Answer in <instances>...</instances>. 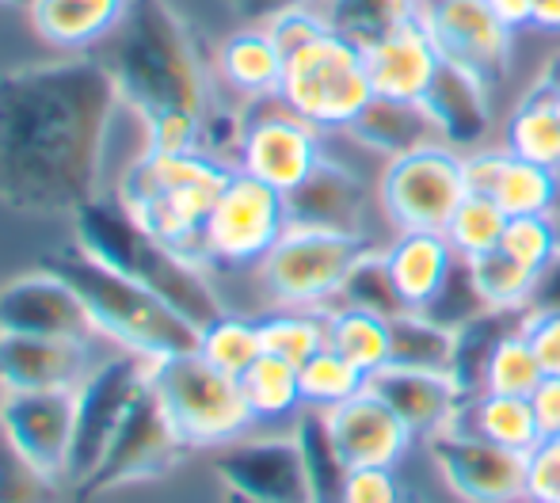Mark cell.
<instances>
[{
	"label": "cell",
	"instance_id": "obj_1",
	"mask_svg": "<svg viewBox=\"0 0 560 503\" xmlns=\"http://www.w3.org/2000/svg\"><path fill=\"white\" fill-rule=\"evenodd\" d=\"M115 107L100 58L0 69V202L31 218H73L96 199Z\"/></svg>",
	"mask_w": 560,
	"mask_h": 503
},
{
	"label": "cell",
	"instance_id": "obj_2",
	"mask_svg": "<svg viewBox=\"0 0 560 503\" xmlns=\"http://www.w3.org/2000/svg\"><path fill=\"white\" fill-rule=\"evenodd\" d=\"M115 96L145 126V149H202L207 73L184 15L172 0H130L118 27L100 43Z\"/></svg>",
	"mask_w": 560,
	"mask_h": 503
},
{
	"label": "cell",
	"instance_id": "obj_3",
	"mask_svg": "<svg viewBox=\"0 0 560 503\" xmlns=\"http://www.w3.org/2000/svg\"><path fill=\"white\" fill-rule=\"evenodd\" d=\"M77 245L100 264L115 267L118 274L133 279L138 286L153 290L161 302H168L184 320L195 328H210L218 317H225V305L218 297L214 282L199 271V259L184 256L149 233L118 199H92L73 214Z\"/></svg>",
	"mask_w": 560,
	"mask_h": 503
},
{
	"label": "cell",
	"instance_id": "obj_4",
	"mask_svg": "<svg viewBox=\"0 0 560 503\" xmlns=\"http://www.w3.org/2000/svg\"><path fill=\"white\" fill-rule=\"evenodd\" d=\"M38 267L66 279L77 290V297L84 302L96 332L112 336L115 343H122L133 355L156 363V359L184 355V351L199 348V328L191 320L179 317L153 290L138 286L133 279L118 274L115 267L100 264L81 245L46 252L38 259Z\"/></svg>",
	"mask_w": 560,
	"mask_h": 503
},
{
	"label": "cell",
	"instance_id": "obj_5",
	"mask_svg": "<svg viewBox=\"0 0 560 503\" xmlns=\"http://www.w3.org/2000/svg\"><path fill=\"white\" fill-rule=\"evenodd\" d=\"M233 168L202 149L156 153L145 149L115 187V199L172 248L191 259H207V222Z\"/></svg>",
	"mask_w": 560,
	"mask_h": 503
},
{
	"label": "cell",
	"instance_id": "obj_6",
	"mask_svg": "<svg viewBox=\"0 0 560 503\" xmlns=\"http://www.w3.org/2000/svg\"><path fill=\"white\" fill-rule=\"evenodd\" d=\"M149 385L168 412L172 428L191 451L225 446L256 423L248 400H244L241 377L218 371L199 348L156 359L149 366Z\"/></svg>",
	"mask_w": 560,
	"mask_h": 503
},
{
	"label": "cell",
	"instance_id": "obj_7",
	"mask_svg": "<svg viewBox=\"0 0 560 503\" xmlns=\"http://www.w3.org/2000/svg\"><path fill=\"white\" fill-rule=\"evenodd\" d=\"M279 100L317 130L347 133V126L374 100L362 46H354L336 31H325L302 50L287 54Z\"/></svg>",
	"mask_w": 560,
	"mask_h": 503
},
{
	"label": "cell",
	"instance_id": "obj_8",
	"mask_svg": "<svg viewBox=\"0 0 560 503\" xmlns=\"http://www.w3.org/2000/svg\"><path fill=\"white\" fill-rule=\"evenodd\" d=\"M374 248L370 233L313 230L290 225L275 248L259 259V282L275 305L325 309L339 297V286L366 252Z\"/></svg>",
	"mask_w": 560,
	"mask_h": 503
},
{
	"label": "cell",
	"instance_id": "obj_9",
	"mask_svg": "<svg viewBox=\"0 0 560 503\" xmlns=\"http://www.w3.org/2000/svg\"><path fill=\"white\" fill-rule=\"evenodd\" d=\"M465 195H469L465 156L446 141L393 156L377 176V207L393 233L446 230Z\"/></svg>",
	"mask_w": 560,
	"mask_h": 503
},
{
	"label": "cell",
	"instance_id": "obj_10",
	"mask_svg": "<svg viewBox=\"0 0 560 503\" xmlns=\"http://www.w3.org/2000/svg\"><path fill=\"white\" fill-rule=\"evenodd\" d=\"M191 454V446L179 438V431L172 428L168 412L156 400L153 385L138 393V400L130 405V412L118 423L112 446L100 458V466L89 473V481L77 484V500L89 503L96 496H107V492L122 489V484L133 481H156V477L172 473L179 461Z\"/></svg>",
	"mask_w": 560,
	"mask_h": 503
},
{
	"label": "cell",
	"instance_id": "obj_11",
	"mask_svg": "<svg viewBox=\"0 0 560 503\" xmlns=\"http://www.w3.org/2000/svg\"><path fill=\"white\" fill-rule=\"evenodd\" d=\"M149 366H153L149 359L126 351L118 359H107L104 366H96V371L77 385V423H73V446H69V466H66V481L73 489L89 481V473L107 454L122 416L130 412L138 393L149 385Z\"/></svg>",
	"mask_w": 560,
	"mask_h": 503
},
{
	"label": "cell",
	"instance_id": "obj_12",
	"mask_svg": "<svg viewBox=\"0 0 560 503\" xmlns=\"http://www.w3.org/2000/svg\"><path fill=\"white\" fill-rule=\"evenodd\" d=\"M290 230L287 195L248 172L233 168L207 222V259L259 264L275 241Z\"/></svg>",
	"mask_w": 560,
	"mask_h": 503
},
{
	"label": "cell",
	"instance_id": "obj_13",
	"mask_svg": "<svg viewBox=\"0 0 560 503\" xmlns=\"http://www.w3.org/2000/svg\"><path fill=\"white\" fill-rule=\"evenodd\" d=\"M241 172L264 179L290 195L320 161H325V130L294 115L279 96L259 100L256 112L241 126Z\"/></svg>",
	"mask_w": 560,
	"mask_h": 503
},
{
	"label": "cell",
	"instance_id": "obj_14",
	"mask_svg": "<svg viewBox=\"0 0 560 503\" xmlns=\"http://www.w3.org/2000/svg\"><path fill=\"white\" fill-rule=\"evenodd\" d=\"M416 15L431 31L450 66L477 73L485 84H503L515 61V31L488 8V0H420Z\"/></svg>",
	"mask_w": 560,
	"mask_h": 503
},
{
	"label": "cell",
	"instance_id": "obj_15",
	"mask_svg": "<svg viewBox=\"0 0 560 503\" xmlns=\"http://www.w3.org/2000/svg\"><path fill=\"white\" fill-rule=\"evenodd\" d=\"M431 461L446 489L465 503H523L526 500V454L508 451L477 431L454 428L428 438Z\"/></svg>",
	"mask_w": 560,
	"mask_h": 503
},
{
	"label": "cell",
	"instance_id": "obj_16",
	"mask_svg": "<svg viewBox=\"0 0 560 503\" xmlns=\"http://www.w3.org/2000/svg\"><path fill=\"white\" fill-rule=\"evenodd\" d=\"M214 473L222 477L225 492H241L256 503H313L302 446L294 435L233 438L218 446Z\"/></svg>",
	"mask_w": 560,
	"mask_h": 503
},
{
	"label": "cell",
	"instance_id": "obj_17",
	"mask_svg": "<svg viewBox=\"0 0 560 503\" xmlns=\"http://www.w3.org/2000/svg\"><path fill=\"white\" fill-rule=\"evenodd\" d=\"M0 332L89 343L96 336V325L66 279H58L54 271H38L0 286Z\"/></svg>",
	"mask_w": 560,
	"mask_h": 503
},
{
	"label": "cell",
	"instance_id": "obj_18",
	"mask_svg": "<svg viewBox=\"0 0 560 503\" xmlns=\"http://www.w3.org/2000/svg\"><path fill=\"white\" fill-rule=\"evenodd\" d=\"M77 423V389L4 393L0 397V428L35 461L43 473L66 481L69 446Z\"/></svg>",
	"mask_w": 560,
	"mask_h": 503
},
{
	"label": "cell",
	"instance_id": "obj_19",
	"mask_svg": "<svg viewBox=\"0 0 560 503\" xmlns=\"http://www.w3.org/2000/svg\"><path fill=\"white\" fill-rule=\"evenodd\" d=\"M366 58V77L374 84V96H397V100H423L443 69L431 31L423 27L420 15H405L389 35L377 43L362 46Z\"/></svg>",
	"mask_w": 560,
	"mask_h": 503
},
{
	"label": "cell",
	"instance_id": "obj_20",
	"mask_svg": "<svg viewBox=\"0 0 560 503\" xmlns=\"http://www.w3.org/2000/svg\"><path fill=\"white\" fill-rule=\"evenodd\" d=\"M374 207V187L347 164L325 161L287 195L290 225H313V230L366 233V214Z\"/></svg>",
	"mask_w": 560,
	"mask_h": 503
},
{
	"label": "cell",
	"instance_id": "obj_21",
	"mask_svg": "<svg viewBox=\"0 0 560 503\" xmlns=\"http://www.w3.org/2000/svg\"><path fill=\"white\" fill-rule=\"evenodd\" d=\"M328 416V431L336 438V451L347 466H397L412 451L416 435L405 428L397 412L377 393L362 389L351 400L336 405Z\"/></svg>",
	"mask_w": 560,
	"mask_h": 503
},
{
	"label": "cell",
	"instance_id": "obj_22",
	"mask_svg": "<svg viewBox=\"0 0 560 503\" xmlns=\"http://www.w3.org/2000/svg\"><path fill=\"white\" fill-rule=\"evenodd\" d=\"M370 393L385 400L405 420L416 438H431L454 428L465 412V393L443 371H408V366H382L370 374Z\"/></svg>",
	"mask_w": 560,
	"mask_h": 503
},
{
	"label": "cell",
	"instance_id": "obj_23",
	"mask_svg": "<svg viewBox=\"0 0 560 503\" xmlns=\"http://www.w3.org/2000/svg\"><path fill=\"white\" fill-rule=\"evenodd\" d=\"M84 348L89 343L0 332V393L77 389L84 382Z\"/></svg>",
	"mask_w": 560,
	"mask_h": 503
},
{
	"label": "cell",
	"instance_id": "obj_24",
	"mask_svg": "<svg viewBox=\"0 0 560 503\" xmlns=\"http://www.w3.org/2000/svg\"><path fill=\"white\" fill-rule=\"evenodd\" d=\"M431 119L439 126V138L454 149H480L488 145V133L495 126L492 115V84H485L477 73L443 61L435 84L423 96Z\"/></svg>",
	"mask_w": 560,
	"mask_h": 503
},
{
	"label": "cell",
	"instance_id": "obj_25",
	"mask_svg": "<svg viewBox=\"0 0 560 503\" xmlns=\"http://www.w3.org/2000/svg\"><path fill=\"white\" fill-rule=\"evenodd\" d=\"M389 274L397 282V294L405 302V309H428L431 297L443 290L462 256L450 245L443 230H405L382 248Z\"/></svg>",
	"mask_w": 560,
	"mask_h": 503
},
{
	"label": "cell",
	"instance_id": "obj_26",
	"mask_svg": "<svg viewBox=\"0 0 560 503\" xmlns=\"http://www.w3.org/2000/svg\"><path fill=\"white\" fill-rule=\"evenodd\" d=\"M347 138L359 141L370 153H382L385 161L443 141L423 100H397V96L370 100L359 119L347 126Z\"/></svg>",
	"mask_w": 560,
	"mask_h": 503
},
{
	"label": "cell",
	"instance_id": "obj_27",
	"mask_svg": "<svg viewBox=\"0 0 560 503\" xmlns=\"http://www.w3.org/2000/svg\"><path fill=\"white\" fill-rule=\"evenodd\" d=\"M214 69L225 89H233L236 96L259 104V100L279 96L287 54L275 46L271 31H267L264 23H248V27L233 31V35L218 46Z\"/></svg>",
	"mask_w": 560,
	"mask_h": 503
},
{
	"label": "cell",
	"instance_id": "obj_28",
	"mask_svg": "<svg viewBox=\"0 0 560 503\" xmlns=\"http://www.w3.org/2000/svg\"><path fill=\"white\" fill-rule=\"evenodd\" d=\"M130 0H31L27 20L35 35L54 50H89L118 27Z\"/></svg>",
	"mask_w": 560,
	"mask_h": 503
},
{
	"label": "cell",
	"instance_id": "obj_29",
	"mask_svg": "<svg viewBox=\"0 0 560 503\" xmlns=\"http://www.w3.org/2000/svg\"><path fill=\"white\" fill-rule=\"evenodd\" d=\"M518 328H523V313L518 309H485L472 320H465L462 328H454L450 377H454L457 389L465 393V400L485 393V374H488V363H492L495 348H500L511 332H518Z\"/></svg>",
	"mask_w": 560,
	"mask_h": 503
},
{
	"label": "cell",
	"instance_id": "obj_30",
	"mask_svg": "<svg viewBox=\"0 0 560 503\" xmlns=\"http://www.w3.org/2000/svg\"><path fill=\"white\" fill-rule=\"evenodd\" d=\"M508 153L523 156V161L546 164L560 172V119L553 107V89L534 81L523 92L515 107H511L508 122H503V141Z\"/></svg>",
	"mask_w": 560,
	"mask_h": 503
},
{
	"label": "cell",
	"instance_id": "obj_31",
	"mask_svg": "<svg viewBox=\"0 0 560 503\" xmlns=\"http://www.w3.org/2000/svg\"><path fill=\"white\" fill-rule=\"evenodd\" d=\"M457 423L518 454L538 451V443L546 438L534 400L515 397V393H477L472 400H465V412Z\"/></svg>",
	"mask_w": 560,
	"mask_h": 503
},
{
	"label": "cell",
	"instance_id": "obj_32",
	"mask_svg": "<svg viewBox=\"0 0 560 503\" xmlns=\"http://www.w3.org/2000/svg\"><path fill=\"white\" fill-rule=\"evenodd\" d=\"M294 438L302 446L313 503H347L343 496H347V473H351V466L336 451V438L328 431V416L317 412V408H305L294 428Z\"/></svg>",
	"mask_w": 560,
	"mask_h": 503
},
{
	"label": "cell",
	"instance_id": "obj_33",
	"mask_svg": "<svg viewBox=\"0 0 560 503\" xmlns=\"http://www.w3.org/2000/svg\"><path fill=\"white\" fill-rule=\"evenodd\" d=\"M328 348L339 351L366 377L377 374L382 366H389V317L351 309V305H332L328 309Z\"/></svg>",
	"mask_w": 560,
	"mask_h": 503
},
{
	"label": "cell",
	"instance_id": "obj_34",
	"mask_svg": "<svg viewBox=\"0 0 560 503\" xmlns=\"http://www.w3.org/2000/svg\"><path fill=\"white\" fill-rule=\"evenodd\" d=\"M264 355L287 359L302 366L317 351L328 348V309H302V305H279L275 313L259 317Z\"/></svg>",
	"mask_w": 560,
	"mask_h": 503
},
{
	"label": "cell",
	"instance_id": "obj_35",
	"mask_svg": "<svg viewBox=\"0 0 560 503\" xmlns=\"http://www.w3.org/2000/svg\"><path fill=\"white\" fill-rule=\"evenodd\" d=\"M450 359H454V332L435 325L428 313L405 309L389 320V366L450 374Z\"/></svg>",
	"mask_w": 560,
	"mask_h": 503
},
{
	"label": "cell",
	"instance_id": "obj_36",
	"mask_svg": "<svg viewBox=\"0 0 560 503\" xmlns=\"http://www.w3.org/2000/svg\"><path fill=\"white\" fill-rule=\"evenodd\" d=\"M488 195L500 202L508 218L553 214L557 202H560V172L508 153V156H503L500 179H495V187Z\"/></svg>",
	"mask_w": 560,
	"mask_h": 503
},
{
	"label": "cell",
	"instance_id": "obj_37",
	"mask_svg": "<svg viewBox=\"0 0 560 503\" xmlns=\"http://www.w3.org/2000/svg\"><path fill=\"white\" fill-rule=\"evenodd\" d=\"M241 389L256 420H282V416H294L298 408L305 405L298 366L275 355H259L256 363L241 374Z\"/></svg>",
	"mask_w": 560,
	"mask_h": 503
},
{
	"label": "cell",
	"instance_id": "obj_38",
	"mask_svg": "<svg viewBox=\"0 0 560 503\" xmlns=\"http://www.w3.org/2000/svg\"><path fill=\"white\" fill-rule=\"evenodd\" d=\"M465 264H469V274H472V282H477L488 309L526 313V302H530V294H534L538 271H530V267H523L518 259H511L503 248L472 256V259H465Z\"/></svg>",
	"mask_w": 560,
	"mask_h": 503
},
{
	"label": "cell",
	"instance_id": "obj_39",
	"mask_svg": "<svg viewBox=\"0 0 560 503\" xmlns=\"http://www.w3.org/2000/svg\"><path fill=\"white\" fill-rule=\"evenodd\" d=\"M317 8L325 12L328 31L351 38L354 46L377 43V38L389 35L405 15L416 12L405 0H317Z\"/></svg>",
	"mask_w": 560,
	"mask_h": 503
},
{
	"label": "cell",
	"instance_id": "obj_40",
	"mask_svg": "<svg viewBox=\"0 0 560 503\" xmlns=\"http://www.w3.org/2000/svg\"><path fill=\"white\" fill-rule=\"evenodd\" d=\"M298 382H302V400L305 408H317V412H332L336 405L351 400L354 393L366 389L370 377L359 371L354 363H347L339 351L325 348L310 359V363L298 366Z\"/></svg>",
	"mask_w": 560,
	"mask_h": 503
},
{
	"label": "cell",
	"instance_id": "obj_41",
	"mask_svg": "<svg viewBox=\"0 0 560 503\" xmlns=\"http://www.w3.org/2000/svg\"><path fill=\"white\" fill-rule=\"evenodd\" d=\"M508 230V214L503 207L492 199V195H480V191H469L462 199V207L454 210V218L446 222V237L454 252L462 259H472V256H485V252L500 248V237Z\"/></svg>",
	"mask_w": 560,
	"mask_h": 503
},
{
	"label": "cell",
	"instance_id": "obj_42",
	"mask_svg": "<svg viewBox=\"0 0 560 503\" xmlns=\"http://www.w3.org/2000/svg\"><path fill=\"white\" fill-rule=\"evenodd\" d=\"M336 305H351V309H366L389 320L405 313V302H400L397 282H393L382 248H370L366 256L351 267V274H347L343 286H339Z\"/></svg>",
	"mask_w": 560,
	"mask_h": 503
},
{
	"label": "cell",
	"instance_id": "obj_43",
	"mask_svg": "<svg viewBox=\"0 0 560 503\" xmlns=\"http://www.w3.org/2000/svg\"><path fill=\"white\" fill-rule=\"evenodd\" d=\"M199 351L218 366V371L241 377L264 355V336H259V320H248V317H218L210 328L199 332Z\"/></svg>",
	"mask_w": 560,
	"mask_h": 503
},
{
	"label": "cell",
	"instance_id": "obj_44",
	"mask_svg": "<svg viewBox=\"0 0 560 503\" xmlns=\"http://www.w3.org/2000/svg\"><path fill=\"white\" fill-rule=\"evenodd\" d=\"M0 503H58V477L43 473L0 428Z\"/></svg>",
	"mask_w": 560,
	"mask_h": 503
},
{
	"label": "cell",
	"instance_id": "obj_45",
	"mask_svg": "<svg viewBox=\"0 0 560 503\" xmlns=\"http://www.w3.org/2000/svg\"><path fill=\"white\" fill-rule=\"evenodd\" d=\"M541 371L538 355H534L530 340L518 332H511L508 340L495 348L492 363H488V374H485V393H515V397H530L534 389L541 385Z\"/></svg>",
	"mask_w": 560,
	"mask_h": 503
},
{
	"label": "cell",
	"instance_id": "obj_46",
	"mask_svg": "<svg viewBox=\"0 0 560 503\" xmlns=\"http://www.w3.org/2000/svg\"><path fill=\"white\" fill-rule=\"evenodd\" d=\"M500 248L511 259H518L530 271H541L560 252V233L553 214H518L508 218V230L500 237Z\"/></svg>",
	"mask_w": 560,
	"mask_h": 503
},
{
	"label": "cell",
	"instance_id": "obj_47",
	"mask_svg": "<svg viewBox=\"0 0 560 503\" xmlns=\"http://www.w3.org/2000/svg\"><path fill=\"white\" fill-rule=\"evenodd\" d=\"M488 305H485V297H480V290H477V282H472V274H469V264H457L454 271H450V279L443 282V290H439L435 297H431V305L428 309H420V313H428L435 325H443V328H462L465 320H472L477 313H485Z\"/></svg>",
	"mask_w": 560,
	"mask_h": 503
},
{
	"label": "cell",
	"instance_id": "obj_48",
	"mask_svg": "<svg viewBox=\"0 0 560 503\" xmlns=\"http://www.w3.org/2000/svg\"><path fill=\"white\" fill-rule=\"evenodd\" d=\"M264 27L271 31L275 46H279L282 54H294V50H302L305 43H313V38L325 35L328 23H325V12H320L317 4H298V8H287V12L271 15Z\"/></svg>",
	"mask_w": 560,
	"mask_h": 503
},
{
	"label": "cell",
	"instance_id": "obj_49",
	"mask_svg": "<svg viewBox=\"0 0 560 503\" xmlns=\"http://www.w3.org/2000/svg\"><path fill=\"white\" fill-rule=\"evenodd\" d=\"M526 500L560 503V435L541 438L538 451L526 454Z\"/></svg>",
	"mask_w": 560,
	"mask_h": 503
},
{
	"label": "cell",
	"instance_id": "obj_50",
	"mask_svg": "<svg viewBox=\"0 0 560 503\" xmlns=\"http://www.w3.org/2000/svg\"><path fill=\"white\" fill-rule=\"evenodd\" d=\"M347 503H405L408 492L400 489L393 466H354L347 473Z\"/></svg>",
	"mask_w": 560,
	"mask_h": 503
},
{
	"label": "cell",
	"instance_id": "obj_51",
	"mask_svg": "<svg viewBox=\"0 0 560 503\" xmlns=\"http://www.w3.org/2000/svg\"><path fill=\"white\" fill-rule=\"evenodd\" d=\"M523 336L530 340L541 371L560 374V313H523Z\"/></svg>",
	"mask_w": 560,
	"mask_h": 503
},
{
	"label": "cell",
	"instance_id": "obj_52",
	"mask_svg": "<svg viewBox=\"0 0 560 503\" xmlns=\"http://www.w3.org/2000/svg\"><path fill=\"white\" fill-rule=\"evenodd\" d=\"M534 412H538V423L546 431V438L560 435V374H546L541 385L530 393Z\"/></svg>",
	"mask_w": 560,
	"mask_h": 503
},
{
	"label": "cell",
	"instance_id": "obj_53",
	"mask_svg": "<svg viewBox=\"0 0 560 503\" xmlns=\"http://www.w3.org/2000/svg\"><path fill=\"white\" fill-rule=\"evenodd\" d=\"M526 309L560 313V252L538 271V282H534V294H530V302H526Z\"/></svg>",
	"mask_w": 560,
	"mask_h": 503
},
{
	"label": "cell",
	"instance_id": "obj_54",
	"mask_svg": "<svg viewBox=\"0 0 560 503\" xmlns=\"http://www.w3.org/2000/svg\"><path fill=\"white\" fill-rule=\"evenodd\" d=\"M233 12L241 15L244 23H267L271 15L287 12V8H298V4H317V0H229Z\"/></svg>",
	"mask_w": 560,
	"mask_h": 503
},
{
	"label": "cell",
	"instance_id": "obj_55",
	"mask_svg": "<svg viewBox=\"0 0 560 503\" xmlns=\"http://www.w3.org/2000/svg\"><path fill=\"white\" fill-rule=\"evenodd\" d=\"M530 31L560 38V0H530Z\"/></svg>",
	"mask_w": 560,
	"mask_h": 503
},
{
	"label": "cell",
	"instance_id": "obj_56",
	"mask_svg": "<svg viewBox=\"0 0 560 503\" xmlns=\"http://www.w3.org/2000/svg\"><path fill=\"white\" fill-rule=\"evenodd\" d=\"M488 8H492L511 31L530 27V0H488Z\"/></svg>",
	"mask_w": 560,
	"mask_h": 503
},
{
	"label": "cell",
	"instance_id": "obj_57",
	"mask_svg": "<svg viewBox=\"0 0 560 503\" xmlns=\"http://www.w3.org/2000/svg\"><path fill=\"white\" fill-rule=\"evenodd\" d=\"M534 81H541V84H549L553 92H560V46L553 54L546 58V66H541V73L534 77Z\"/></svg>",
	"mask_w": 560,
	"mask_h": 503
},
{
	"label": "cell",
	"instance_id": "obj_58",
	"mask_svg": "<svg viewBox=\"0 0 560 503\" xmlns=\"http://www.w3.org/2000/svg\"><path fill=\"white\" fill-rule=\"evenodd\" d=\"M225 503H256V500L241 496V492H225Z\"/></svg>",
	"mask_w": 560,
	"mask_h": 503
},
{
	"label": "cell",
	"instance_id": "obj_59",
	"mask_svg": "<svg viewBox=\"0 0 560 503\" xmlns=\"http://www.w3.org/2000/svg\"><path fill=\"white\" fill-rule=\"evenodd\" d=\"M0 4H4V8H27L31 0H0Z\"/></svg>",
	"mask_w": 560,
	"mask_h": 503
},
{
	"label": "cell",
	"instance_id": "obj_60",
	"mask_svg": "<svg viewBox=\"0 0 560 503\" xmlns=\"http://www.w3.org/2000/svg\"><path fill=\"white\" fill-rule=\"evenodd\" d=\"M553 107H557V119H560V92H553Z\"/></svg>",
	"mask_w": 560,
	"mask_h": 503
},
{
	"label": "cell",
	"instance_id": "obj_61",
	"mask_svg": "<svg viewBox=\"0 0 560 503\" xmlns=\"http://www.w3.org/2000/svg\"><path fill=\"white\" fill-rule=\"evenodd\" d=\"M553 218H557V233H560V207L553 210Z\"/></svg>",
	"mask_w": 560,
	"mask_h": 503
},
{
	"label": "cell",
	"instance_id": "obj_62",
	"mask_svg": "<svg viewBox=\"0 0 560 503\" xmlns=\"http://www.w3.org/2000/svg\"><path fill=\"white\" fill-rule=\"evenodd\" d=\"M405 4H408V8H416V4H420V0H405Z\"/></svg>",
	"mask_w": 560,
	"mask_h": 503
},
{
	"label": "cell",
	"instance_id": "obj_63",
	"mask_svg": "<svg viewBox=\"0 0 560 503\" xmlns=\"http://www.w3.org/2000/svg\"><path fill=\"white\" fill-rule=\"evenodd\" d=\"M405 503H423V500H412V496H408V500H405Z\"/></svg>",
	"mask_w": 560,
	"mask_h": 503
}]
</instances>
